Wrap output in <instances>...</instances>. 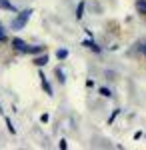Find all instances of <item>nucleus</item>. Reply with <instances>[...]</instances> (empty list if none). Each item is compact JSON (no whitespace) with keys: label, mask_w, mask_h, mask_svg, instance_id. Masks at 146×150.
<instances>
[{"label":"nucleus","mask_w":146,"mask_h":150,"mask_svg":"<svg viewBox=\"0 0 146 150\" xmlns=\"http://www.w3.org/2000/svg\"><path fill=\"white\" fill-rule=\"evenodd\" d=\"M56 56H58V60H64V58L68 56V50H62V48H60V50L56 52Z\"/></svg>","instance_id":"10"},{"label":"nucleus","mask_w":146,"mask_h":150,"mask_svg":"<svg viewBox=\"0 0 146 150\" xmlns=\"http://www.w3.org/2000/svg\"><path fill=\"white\" fill-rule=\"evenodd\" d=\"M34 64H36V66H44V64H48V54H42V56L34 58Z\"/></svg>","instance_id":"6"},{"label":"nucleus","mask_w":146,"mask_h":150,"mask_svg":"<svg viewBox=\"0 0 146 150\" xmlns=\"http://www.w3.org/2000/svg\"><path fill=\"white\" fill-rule=\"evenodd\" d=\"M116 116H118V110H116V112H112V116L108 118V122H110V124H112V122H114V118H116Z\"/></svg>","instance_id":"13"},{"label":"nucleus","mask_w":146,"mask_h":150,"mask_svg":"<svg viewBox=\"0 0 146 150\" xmlns=\"http://www.w3.org/2000/svg\"><path fill=\"white\" fill-rule=\"evenodd\" d=\"M56 76L60 82H64V72H62V68H56Z\"/></svg>","instance_id":"11"},{"label":"nucleus","mask_w":146,"mask_h":150,"mask_svg":"<svg viewBox=\"0 0 146 150\" xmlns=\"http://www.w3.org/2000/svg\"><path fill=\"white\" fill-rule=\"evenodd\" d=\"M0 8H4V10H12V12H16V6H14V4H10L8 0H0Z\"/></svg>","instance_id":"7"},{"label":"nucleus","mask_w":146,"mask_h":150,"mask_svg":"<svg viewBox=\"0 0 146 150\" xmlns=\"http://www.w3.org/2000/svg\"><path fill=\"white\" fill-rule=\"evenodd\" d=\"M82 46L90 48V50H94V52H100V46H98L96 42H92V40H84V42H82Z\"/></svg>","instance_id":"5"},{"label":"nucleus","mask_w":146,"mask_h":150,"mask_svg":"<svg viewBox=\"0 0 146 150\" xmlns=\"http://www.w3.org/2000/svg\"><path fill=\"white\" fill-rule=\"evenodd\" d=\"M0 38H4V28L0 26Z\"/></svg>","instance_id":"15"},{"label":"nucleus","mask_w":146,"mask_h":150,"mask_svg":"<svg viewBox=\"0 0 146 150\" xmlns=\"http://www.w3.org/2000/svg\"><path fill=\"white\" fill-rule=\"evenodd\" d=\"M136 8L142 10V12H146V0H136Z\"/></svg>","instance_id":"9"},{"label":"nucleus","mask_w":146,"mask_h":150,"mask_svg":"<svg viewBox=\"0 0 146 150\" xmlns=\"http://www.w3.org/2000/svg\"><path fill=\"white\" fill-rule=\"evenodd\" d=\"M60 148H62V150H66V148H68V144H66V140H62V142H60Z\"/></svg>","instance_id":"14"},{"label":"nucleus","mask_w":146,"mask_h":150,"mask_svg":"<svg viewBox=\"0 0 146 150\" xmlns=\"http://www.w3.org/2000/svg\"><path fill=\"white\" fill-rule=\"evenodd\" d=\"M100 94H102V96H106V98H110V96H112V92H110L108 88H100Z\"/></svg>","instance_id":"12"},{"label":"nucleus","mask_w":146,"mask_h":150,"mask_svg":"<svg viewBox=\"0 0 146 150\" xmlns=\"http://www.w3.org/2000/svg\"><path fill=\"white\" fill-rule=\"evenodd\" d=\"M12 46L16 48L18 52H26V48H28V44H26L24 40H20V38H14V40H12Z\"/></svg>","instance_id":"2"},{"label":"nucleus","mask_w":146,"mask_h":150,"mask_svg":"<svg viewBox=\"0 0 146 150\" xmlns=\"http://www.w3.org/2000/svg\"><path fill=\"white\" fill-rule=\"evenodd\" d=\"M40 82H42V88H44V92H46V94H52V86L46 82V76L42 74V72H40Z\"/></svg>","instance_id":"4"},{"label":"nucleus","mask_w":146,"mask_h":150,"mask_svg":"<svg viewBox=\"0 0 146 150\" xmlns=\"http://www.w3.org/2000/svg\"><path fill=\"white\" fill-rule=\"evenodd\" d=\"M46 48L44 46H28L26 48V54H42Z\"/></svg>","instance_id":"3"},{"label":"nucleus","mask_w":146,"mask_h":150,"mask_svg":"<svg viewBox=\"0 0 146 150\" xmlns=\"http://www.w3.org/2000/svg\"><path fill=\"white\" fill-rule=\"evenodd\" d=\"M0 40H2V38H0Z\"/></svg>","instance_id":"17"},{"label":"nucleus","mask_w":146,"mask_h":150,"mask_svg":"<svg viewBox=\"0 0 146 150\" xmlns=\"http://www.w3.org/2000/svg\"><path fill=\"white\" fill-rule=\"evenodd\" d=\"M140 50H142V52L146 54V44H142V46H140Z\"/></svg>","instance_id":"16"},{"label":"nucleus","mask_w":146,"mask_h":150,"mask_svg":"<svg viewBox=\"0 0 146 150\" xmlns=\"http://www.w3.org/2000/svg\"><path fill=\"white\" fill-rule=\"evenodd\" d=\"M30 14H32V10H22L12 20V28L14 30H22L24 26H26V22H28V18H30Z\"/></svg>","instance_id":"1"},{"label":"nucleus","mask_w":146,"mask_h":150,"mask_svg":"<svg viewBox=\"0 0 146 150\" xmlns=\"http://www.w3.org/2000/svg\"><path fill=\"white\" fill-rule=\"evenodd\" d=\"M82 14H84V2H80L78 6H76V18H82Z\"/></svg>","instance_id":"8"}]
</instances>
